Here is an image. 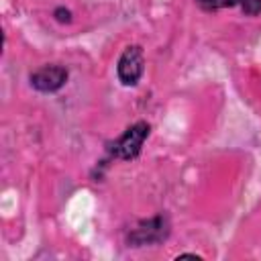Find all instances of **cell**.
I'll return each mask as SVG.
<instances>
[{"label":"cell","mask_w":261,"mask_h":261,"mask_svg":"<svg viewBox=\"0 0 261 261\" xmlns=\"http://www.w3.org/2000/svg\"><path fill=\"white\" fill-rule=\"evenodd\" d=\"M149 137V124L147 122H135L133 126H128L110 147V153L116 159H135L141 153V147L145 143V139Z\"/></svg>","instance_id":"obj_1"},{"label":"cell","mask_w":261,"mask_h":261,"mask_svg":"<svg viewBox=\"0 0 261 261\" xmlns=\"http://www.w3.org/2000/svg\"><path fill=\"white\" fill-rule=\"evenodd\" d=\"M143 65H145V59H143V49L139 45H130L124 49V53L120 55L118 59V65H116V71H118V80L124 84V86H135L141 75H143Z\"/></svg>","instance_id":"obj_2"},{"label":"cell","mask_w":261,"mask_h":261,"mask_svg":"<svg viewBox=\"0 0 261 261\" xmlns=\"http://www.w3.org/2000/svg\"><path fill=\"white\" fill-rule=\"evenodd\" d=\"M67 80V69L61 65H45L31 73V84L39 92H55Z\"/></svg>","instance_id":"obj_3"},{"label":"cell","mask_w":261,"mask_h":261,"mask_svg":"<svg viewBox=\"0 0 261 261\" xmlns=\"http://www.w3.org/2000/svg\"><path fill=\"white\" fill-rule=\"evenodd\" d=\"M165 234H167L165 220L161 216H157V218H151V220L143 222L139 228H135L133 234L128 237V241L135 243V245H149V243L165 239Z\"/></svg>","instance_id":"obj_4"},{"label":"cell","mask_w":261,"mask_h":261,"mask_svg":"<svg viewBox=\"0 0 261 261\" xmlns=\"http://www.w3.org/2000/svg\"><path fill=\"white\" fill-rule=\"evenodd\" d=\"M196 2L204 10H218L224 6H241V10L247 14L261 12V0H196Z\"/></svg>","instance_id":"obj_5"}]
</instances>
